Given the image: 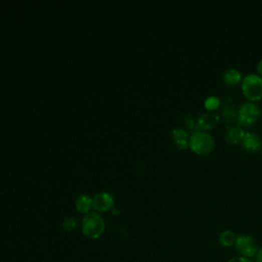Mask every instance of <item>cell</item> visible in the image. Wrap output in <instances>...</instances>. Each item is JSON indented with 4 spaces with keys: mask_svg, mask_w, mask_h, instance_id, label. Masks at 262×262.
<instances>
[{
    "mask_svg": "<svg viewBox=\"0 0 262 262\" xmlns=\"http://www.w3.org/2000/svg\"><path fill=\"white\" fill-rule=\"evenodd\" d=\"M204 105L208 110H215L219 107L220 100L218 97H216V95H210V97H208L205 100Z\"/></svg>",
    "mask_w": 262,
    "mask_h": 262,
    "instance_id": "obj_14",
    "label": "cell"
},
{
    "mask_svg": "<svg viewBox=\"0 0 262 262\" xmlns=\"http://www.w3.org/2000/svg\"><path fill=\"white\" fill-rule=\"evenodd\" d=\"M244 134H245V131L241 127L231 126V127H228L226 129L225 138L229 142V144L235 145V144H237V142L242 141Z\"/></svg>",
    "mask_w": 262,
    "mask_h": 262,
    "instance_id": "obj_10",
    "label": "cell"
},
{
    "mask_svg": "<svg viewBox=\"0 0 262 262\" xmlns=\"http://www.w3.org/2000/svg\"><path fill=\"white\" fill-rule=\"evenodd\" d=\"M242 89L246 98L250 101H258L262 98V77L258 74L250 73L242 83Z\"/></svg>",
    "mask_w": 262,
    "mask_h": 262,
    "instance_id": "obj_3",
    "label": "cell"
},
{
    "mask_svg": "<svg viewBox=\"0 0 262 262\" xmlns=\"http://www.w3.org/2000/svg\"><path fill=\"white\" fill-rule=\"evenodd\" d=\"M215 146L214 137L207 131L198 130L189 137V147L199 155L209 154Z\"/></svg>",
    "mask_w": 262,
    "mask_h": 262,
    "instance_id": "obj_1",
    "label": "cell"
},
{
    "mask_svg": "<svg viewBox=\"0 0 262 262\" xmlns=\"http://www.w3.org/2000/svg\"><path fill=\"white\" fill-rule=\"evenodd\" d=\"M91 206H92V199L88 195H82L76 201L77 210L82 213L87 212Z\"/></svg>",
    "mask_w": 262,
    "mask_h": 262,
    "instance_id": "obj_13",
    "label": "cell"
},
{
    "mask_svg": "<svg viewBox=\"0 0 262 262\" xmlns=\"http://www.w3.org/2000/svg\"><path fill=\"white\" fill-rule=\"evenodd\" d=\"M219 116L215 113H203L199 116L196 122V129L198 130H209L215 127L219 122Z\"/></svg>",
    "mask_w": 262,
    "mask_h": 262,
    "instance_id": "obj_6",
    "label": "cell"
},
{
    "mask_svg": "<svg viewBox=\"0 0 262 262\" xmlns=\"http://www.w3.org/2000/svg\"><path fill=\"white\" fill-rule=\"evenodd\" d=\"M241 142L247 152H257L261 147L259 136L253 132H245Z\"/></svg>",
    "mask_w": 262,
    "mask_h": 262,
    "instance_id": "obj_8",
    "label": "cell"
},
{
    "mask_svg": "<svg viewBox=\"0 0 262 262\" xmlns=\"http://www.w3.org/2000/svg\"><path fill=\"white\" fill-rule=\"evenodd\" d=\"M227 262H252V261H250L249 259L244 258V257H234V258L228 260Z\"/></svg>",
    "mask_w": 262,
    "mask_h": 262,
    "instance_id": "obj_16",
    "label": "cell"
},
{
    "mask_svg": "<svg viewBox=\"0 0 262 262\" xmlns=\"http://www.w3.org/2000/svg\"><path fill=\"white\" fill-rule=\"evenodd\" d=\"M242 79V74L239 70L236 69H228L223 74V80L228 85H234L239 83Z\"/></svg>",
    "mask_w": 262,
    "mask_h": 262,
    "instance_id": "obj_11",
    "label": "cell"
},
{
    "mask_svg": "<svg viewBox=\"0 0 262 262\" xmlns=\"http://www.w3.org/2000/svg\"><path fill=\"white\" fill-rule=\"evenodd\" d=\"M235 240H236V235L234 234L233 231L229 229L222 231L219 235V244L223 247L233 246L235 244Z\"/></svg>",
    "mask_w": 262,
    "mask_h": 262,
    "instance_id": "obj_12",
    "label": "cell"
},
{
    "mask_svg": "<svg viewBox=\"0 0 262 262\" xmlns=\"http://www.w3.org/2000/svg\"><path fill=\"white\" fill-rule=\"evenodd\" d=\"M105 221L97 213H88L82 220L83 233L90 239H98L104 232Z\"/></svg>",
    "mask_w": 262,
    "mask_h": 262,
    "instance_id": "obj_2",
    "label": "cell"
},
{
    "mask_svg": "<svg viewBox=\"0 0 262 262\" xmlns=\"http://www.w3.org/2000/svg\"><path fill=\"white\" fill-rule=\"evenodd\" d=\"M255 262H262V248L257 251L255 255Z\"/></svg>",
    "mask_w": 262,
    "mask_h": 262,
    "instance_id": "obj_17",
    "label": "cell"
},
{
    "mask_svg": "<svg viewBox=\"0 0 262 262\" xmlns=\"http://www.w3.org/2000/svg\"><path fill=\"white\" fill-rule=\"evenodd\" d=\"M114 204L113 196L109 193L102 192L94 196L92 199V206L99 211H106L110 209Z\"/></svg>",
    "mask_w": 262,
    "mask_h": 262,
    "instance_id": "obj_7",
    "label": "cell"
},
{
    "mask_svg": "<svg viewBox=\"0 0 262 262\" xmlns=\"http://www.w3.org/2000/svg\"><path fill=\"white\" fill-rule=\"evenodd\" d=\"M172 134L178 149H185L189 146V139L186 130L183 128H174L172 130Z\"/></svg>",
    "mask_w": 262,
    "mask_h": 262,
    "instance_id": "obj_9",
    "label": "cell"
},
{
    "mask_svg": "<svg viewBox=\"0 0 262 262\" xmlns=\"http://www.w3.org/2000/svg\"><path fill=\"white\" fill-rule=\"evenodd\" d=\"M257 70H258V72H259V74L261 75V77H262V59L258 62V65H257Z\"/></svg>",
    "mask_w": 262,
    "mask_h": 262,
    "instance_id": "obj_18",
    "label": "cell"
},
{
    "mask_svg": "<svg viewBox=\"0 0 262 262\" xmlns=\"http://www.w3.org/2000/svg\"><path fill=\"white\" fill-rule=\"evenodd\" d=\"M234 246L236 251L244 258L254 257L258 251L254 239L248 234H241L236 236Z\"/></svg>",
    "mask_w": 262,
    "mask_h": 262,
    "instance_id": "obj_5",
    "label": "cell"
},
{
    "mask_svg": "<svg viewBox=\"0 0 262 262\" xmlns=\"http://www.w3.org/2000/svg\"><path fill=\"white\" fill-rule=\"evenodd\" d=\"M76 224H77L76 218H74V217H68V218H66V219L64 220L63 226H64V228L67 229V230H72V229L75 228Z\"/></svg>",
    "mask_w": 262,
    "mask_h": 262,
    "instance_id": "obj_15",
    "label": "cell"
},
{
    "mask_svg": "<svg viewBox=\"0 0 262 262\" xmlns=\"http://www.w3.org/2000/svg\"><path fill=\"white\" fill-rule=\"evenodd\" d=\"M261 111L258 105L253 102H246L237 111V120L243 125H251L258 120Z\"/></svg>",
    "mask_w": 262,
    "mask_h": 262,
    "instance_id": "obj_4",
    "label": "cell"
}]
</instances>
